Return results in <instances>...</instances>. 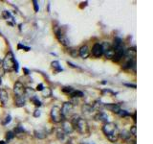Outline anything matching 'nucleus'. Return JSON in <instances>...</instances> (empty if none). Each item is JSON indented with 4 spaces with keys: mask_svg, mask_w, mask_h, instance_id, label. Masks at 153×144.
Returning <instances> with one entry per match:
<instances>
[{
    "mask_svg": "<svg viewBox=\"0 0 153 144\" xmlns=\"http://www.w3.org/2000/svg\"><path fill=\"white\" fill-rule=\"evenodd\" d=\"M62 92H64L65 94H67V95H71V93L74 91V88H72V86H63V88H61Z\"/></svg>",
    "mask_w": 153,
    "mask_h": 144,
    "instance_id": "24",
    "label": "nucleus"
},
{
    "mask_svg": "<svg viewBox=\"0 0 153 144\" xmlns=\"http://www.w3.org/2000/svg\"><path fill=\"white\" fill-rule=\"evenodd\" d=\"M1 83H2V79H1V77H0V85H1Z\"/></svg>",
    "mask_w": 153,
    "mask_h": 144,
    "instance_id": "41",
    "label": "nucleus"
},
{
    "mask_svg": "<svg viewBox=\"0 0 153 144\" xmlns=\"http://www.w3.org/2000/svg\"><path fill=\"white\" fill-rule=\"evenodd\" d=\"M24 95L28 96V97H31V98L34 97V96H35V90H32V88H26Z\"/></svg>",
    "mask_w": 153,
    "mask_h": 144,
    "instance_id": "25",
    "label": "nucleus"
},
{
    "mask_svg": "<svg viewBox=\"0 0 153 144\" xmlns=\"http://www.w3.org/2000/svg\"><path fill=\"white\" fill-rule=\"evenodd\" d=\"M35 135L36 137L39 138V139H43V138H45L47 135L45 131H35Z\"/></svg>",
    "mask_w": 153,
    "mask_h": 144,
    "instance_id": "22",
    "label": "nucleus"
},
{
    "mask_svg": "<svg viewBox=\"0 0 153 144\" xmlns=\"http://www.w3.org/2000/svg\"><path fill=\"white\" fill-rule=\"evenodd\" d=\"M94 109H92V107H91V105H83L82 106V111H83V113H87V114H89V113H91L92 111H93Z\"/></svg>",
    "mask_w": 153,
    "mask_h": 144,
    "instance_id": "23",
    "label": "nucleus"
},
{
    "mask_svg": "<svg viewBox=\"0 0 153 144\" xmlns=\"http://www.w3.org/2000/svg\"><path fill=\"white\" fill-rule=\"evenodd\" d=\"M33 3H34V8H35V11H36V12H38L39 7H38V2H36V1H33Z\"/></svg>",
    "mask_w": 153,
    "mask_h": 144,
    "instance_id": "34",
    "label": "nucleus"
},
{
    "mask_svg": "<svg viewBox=\"0 0 153 144\" xmlns=\"http://www.w3.org/2000/svg\"><path fill=\"white\" fill-rule=\"evenodd\" d=\"M25 86H23L22 83L16 82L14 86V91L15 96H24L25 94Z\"/></svg>",
    "mask_w": 153,
    "mask_h": 144,
    "instance_id": "8",
    "label": "nucleus"
},
{
    "mask_svg": "<svg viewBox=\"0 0 153 144\" xmlns=\"http://www.w3.org/2000/svg\"><path fill=\"white\" fill-rule=\"evenodd\" d=\"M94 119L97 120V121H102V122H105L107 123V119H108V116L104 112L102 111H99L98 113L94 116Z\"/></svg>",
    "mask_w": 153,
    "mask_h": 144,
    "instance_id": "14",
    "label": "nucleus"
},
{
    "mask_svg": "<svg viewBox=\"0 0 153 144\" xmlns=\"http://www.w3.org/2000/svg\"><path fill=\"white\" fill-rule=\"evenodd\" d=\"M81 144H86V143H81Z\"/></svg>",
    "mask_w": 153,
    "mask_h": 144,
    "instance_id": "43",
    "label": "nucleus"
},
{
    "mask_svg": "<svg viewBox=\"0 0 153 144\" xmlns=\"http://www.w3.org/2000/svg\"><path fill=\"white\" fill-rule=\"evenodd\" d=\"M63 132H64L66 135L68 133H72L73 131H74V128L72 126V124H71L70 121H67V120H64V121L62 122V129H61Z\"/></svg>",
    "mask_w": 153,
    "mask_h": 144,
    "instance_id": "10",
    "label": "nucleus"
},
{
    "mask_svg": "<svg viewBox=\"0 0 153 144\" xmlns=\"http://www.w3.org/2000/svg\"><path fill=\"white\" fill-rule=\"evenodd\" d=\"M57 137L60 141H63L65 139V137H66V133L63 132L61 129H59L57 131Z\"/></svg>",
    "mask_w": 153,
    "mask_h": 144,
    "instance_id": "20",
    "label": "nucleus"
},
{
    "mask_svg": "<svg viewBox=\"0 0 153 144\" xmlns=\"http://www.w3.org/2000/svg\"><path fill=\"white\" fill-rule=\"evenodd\" d=\"M73 109H74V105L71 103V102H65V103L63 104L62 108L60 109L62 116L64 117V118L68 117V115H70L71 113H72Z\"/></svg>",
    "mask_w": 153,
    "mask_h": 144,
    "instance_id": "6",
    "label": "nucleus"
},
{
    "mask_svg": "<svg viewBox=\"0 0 153 144\" xmlns=\"http://www.w3.org/2000/svg\"><path fill=\"white\" fill-rule=\"evenodd\" d=\"M14 133H15V137H17L21 138L25 135V130L23 129V127L17 126V127H15V129L14 131Z\"/></svg>",
    "mask_w": 153,
    "mask_h": 144,
    "instance_id": "16",
    "label": "nucleus"
},
{
    "mask_svg": "<svg viewBox=\"0 0 153 144\" xmlns=\"http://www.w3.org/2000/svg\"><path fill=\"white\" fill-rule=\"evenodd\" d=\"M51 118L55 123L63 122L65 120L64 117L62 116L61 111H60V108L59 106H55L52 108V109H51Z\"/></svg>",
    "mask_w": 153,
    "mask_h": 144,
    "instance_id": "4",
    "label": "nucleus"
},
{
    "mask_svg": "<svg viewBox=\"0 0 153 144\" xmlns=\"http://www.w3.org/2000/svg\"><path fill=\"white\" fill-rule=\"evenodd\" d=\"M125 86H131V88H136V85H131V84H125Z\"/></svg>",
    "mask_w": 153,
    "mask_h": 144,
    "instance_id": "37",
    "label": "nucleus"
},
{
    "mask_svg": "<svg viewBox=\"0 0 153 144\" xmlns=\"http://www.w3.org/2000/svg\"><path fill=\"white\" fill-rule=\"evenodd\" d=\"M104 108H106L108 111L114 112V113H118L121 111V107L118 104L115 103H110V104H104Z\"/></svg>",
    "mask_w": 153,
    "mask_h": 144,
    "instance_id": "12",
    "label": "nucleus"
},
{
    "mask_svg": "<svg viewBox=\"0 0 153 144\" xmlns=\"http://www.w3.org/2000/svg\"><path fill=\"white\" fill-rule=\"evenodd\" d=\"M7 142H6V141H3V140H2V141H0V144H6Z\"/></svg>",
    "mask_w": 153,
    "mask_h": 144,
    "instance_id": "40",
    "label": "nucleus"
},
{
    "mask_svg": "<svg viewBox=\"0 0 153 144\" xmlns=\"http://www.w3.org/2000/svg\"><path fill=\"white\" fill-rule=\"evenodd\" d=\"M2 17H3L5 19H13V17L12 15L10 14V12L8 11H3V13H2Z\"/></svg>",
    "mask_w": 153,
    "mask_h": 144,
    "instance_id": "29",
    "label": "nucleus"
},
{
    "mask_svg": "<svg viewBox=\"0 0 153 144\" xmlns=\"http://www.w3.org/2000/svg\"><path fill=\"white\" fill-rule=\"evenodd\" d=\"M14 137H15V133H14L13 131H9V132L6 133V140H7V142H9L10 140H12Z\"/></svg>",
    "mask_w": 153,
    "mask_h": 144,
    "instance_id": "27",
    "label": "nucleus"
},
{
    "mask_svg": "<svg viewBox=\"0 0 153 144\" xmlns=\"http://www.w3.org/2000/svg\"><path fill=\"white\" fill-rule=\"evenodd\" d=\"M56 36H57V38L59 40V41L60 43L62 44V45H64V46H69V44H70V41L67 38V36L63 34V32L61 31V29H57L56 31Z\"/></svg>",
    "mask_w": 153,
    "mask_h": 144,
    "instance_id": "7",
    "label": "nucleus"
},
{
    "mask_svg": "<svg viewBox=\"0 0 153 144\" xmlns=\"http://www.w3.org/2000/svg\"><path fill=\"white\" fill-rule=\"evenodd\" d=\"M41 92H42V95H43L44 97H50V96L52 95V90H50V88H44V90H42Z\"/></svg>",
    "mask_w": 153,
    "mask_h": 144,
    "instance_id": "26",
    "label": "nucleus"
},
{
    "mask_svg": "<svg viewBox=\"0 0 153 144\" xmlns=\"http://www.w3.org/2000/svg\"><path fill=\"white\" fill-rule=\"evenodd\" d=\"M91 107H92V109H93L94 111H102V109L104 108V104L102 103L100 100H97L91 105Z\"/></svg>",
    "mask_w": 153,
    "mask_h": 144,
    "instance_id": "18",
    "label": "nucleus"
},
{
    "mask_svg": "<svg viewBox=\"0 0 153 144\" xmlns=\"http://www.w3.org/2000/svg\"><path fill=\"white\" fill-rule=\"evenodd\" d=\"M82 96H83V92H82V91L74 90L73 92L71 93L70 97H72V98H80V97H82Z\"/></svg>",
    "mask_w": 153,
    "mask_h": 144,
    "instance_id": "21",
    "label": "nucleus"
},
{
    "mask_svg": "<svg viewBox=\"0 0 153 144\" xmlns=\"http://www.w3.org/2000/svg\"><path fill=\"white\" fill-rule=\"evenodd\" d=\"M44 90V86L42 84H39V85H38V86H36V90H38V91H42Z\"/></svg>",
    "mask_w": 153,
    "mask_h": 144,
    "instance_id": "35",
    "label": "nucleus"
},
{
    "mask_svg": "<svg viewBox=\"0 0 153 144\" xmlns=\"http://www.w3.org/2000/svg\"><path fill=\"white\" fill-rule=\"evenodd\" d=\"M102 49H104V55L106 57V59L112 60L113 57H114L115 52L111 44L108 42H104L102 44Z\"/></svg>",
    "mask_w": 153,
    "mask_h": 144,
    "instance_id": "5",
    "label": "nucleus"
},
{
    "mask_svg": "<svg viewBox=\"0 0 153 144\" xmlns=\"http://www.w3.org/2000/svg\"><path fill=\"white\" fill-rule=\"evenodd\" d=\"M70 122L72 124L74 130H76L77 132L81 133V135H84V133L88 132L89 127L88 124H87V121L84 118L80 117L78 115H74Z\"/></svg>",
    "mask_w": 153,
    "mask_h": 144,
    "instance_id": "2",
    "label": "nucleus"
},
{
    "mask_svg": "<svg viewBox=\"0 0 153 144\" xmlns=\"http://www.w3.org/2000/svg\"><path fill=\"white\" fill-rule=\"evenodd\" d=\"M70 55L73 57H77L78 55V52L76 50V49H71L70 50Z\"/></svg>",
    "mask_w": 153,
    "mask_h": 144,
    "instance_id": "33",
    "label": "nucleus"
},
{
    "mask_svg": "<svg viewBox=\"0 0 153 144\" xmlns=\"http://www.w3.org/2000/svg\"><path fill=\"white\" fill-rule=\"evenodd\" d=\"M115 144H117V143H115Z\"/></svg>",
    "mask_w": 153,
    "mask_h": 144,
    "instance_id": "44",
    "label": "nucleus"
},
{
    "mask_svg": "<svg viewBox=\"0 0 153 144\" xmlns=\"http://www.w3.org/2000/svg\"><path fill=\"white\" fill-rule=\"evenodd\" d=\"M129 133H130V135H132L133 137H136V135H137V127L135 126V125L130 128V131H129Z\"/></svg>",
    "mask_w": 153,
    "mask_h": 144,
    "instance_id": "31",
    "label": "nucleus"
},
{
    "mask_svg": "<svg viewBox=\"0 0 153 144\" xmlns=\"http://www.w3.org/2000/svg\"><path fill=\"white\" fill-rule=\"evenodd\" d=\"M92 55L96 58H100L104 55V49H102V44L95 43L92 47Z\"/></svg>",
    "mask_w": 153,
    "mask_h": 144,
    "instance_id": "9",
    "label": "nucleus"
},
{
    "mask_svg": "<svg viewBox=\"0 0 153 144\" xmlns=\"http://www.w3.org/2000/svg\"><path fill=\"white\" fill-rule=\"evenodd\" d=\"M39 115H40V111H39V109H36L35 112H34V116H35V117H38Z\"/></svg>",
    "mask_w": 153,
    "mask_h": 144,
    "instance_id": "36",
    "label": "nucleus"
},
{
    "mask_svg": "<svg viewBox=\"0 0 153 144\" xmlns=\"http://www.w3.org/2000/svg\"><path fill=\"white\" fill-rule=\"evenodd\" d=\"M8 100H9V93L4 88H1L0 90V102L2 103V105H6L8 103Z\"/></svg>",
    "mask_w": 153,
    "mask_h": 144,
    "instance_id": "13",
    "label": "nucleus"
},
{
    "mask_svg": "<svg viewBox=\"0 0 153 144\" xmlns=\"http://www.w3.org/2000/svg\"><path fill=\"white\" fill-rule=\"evenodd\" d=\"M133 118H134V122H136V113H134V115H133Z\"/></svg>",
    "mask_w": 153,
    "mask_h": 144,
    "instance_id": "39",
    "label": "nucleus"
},
{
    "mask_svg": "<svg viewBox=\"0 0 153 144\" xmlns=\"http://www.w3.org/2000/svg\"><path fill=\"white\" fill-rule=\"evenodd\" d=\"M119 137H120L123 141H130L131 140V135L128 131L123 130L122 132H119Z\"/></svg>",
    "mask_w": 153,
    "mask_h": 144,
    "instance_id": "15",
    "label": "nucleus"
},
{
    "mask_svg": "<svg viewBox=\"0 0 153 144\" xmlns=\"http://www.w3.org/2000/svg\"><path fill=\"white\" fill-rule=\"evenodd\" d=\"M31 101L33 102V103L35 104L36 107H40L41 106V102L38 100V98L36 97V96H34V97H32L31 98Z\"/></svg>",
    "mask_w": 153,
    "mask_h": 144,
    "instance_id": "28",
    "label": "nucleus"
},
{
    "mask_svg": "<svg viewBox=\"0 0 153 144\" xmlns=\"http://www.w3.org/2000/svg\"><path fill=\"white\" fill-rule=\"evenodd\" d=\"M26 101L24 96H15V105L16 107H23Z\"/></svg>",
    "mask_w": 153,
    "mask_h": 144,
    "instance_id": "17",
    "label": "nucleus"
},
{
    "mask_svg": "<svg viewBox=\"0 0 153 144\" xmlns=\"http://www.w3.org/2000/svg\"><path fill=\"white\" fill-rule=\"evenodd\" d=\"M11 121H12V116H11V115H7V116L2 120V125H4L5 126V125L9 124Z\"/></svg>",
    "mask_w": 153,
    "mask_h": 144,
    "instance_id": "30",
    "label": "nucleus"
},
{
    "mask_svg": "<svg viewBox=\"0 0 153 144\" xmlns=\"http://www.w3.org/2000/svg\"><path fill=\"white\" fill-rule=\"evenodd\" d=\"M102 132L111 142H117L119 138V129L118 126L113 122H107L102 126Z\"/></svg>",
    "mask_w": 153,
    "mask_h": 144,
    "instance_id": "1",
    "label": "nucleus"
},
{
    "mask_svg": "<svg viewBox=\"0 0 153 144\" xmlns=\"http://www.w3.org/2000/svg\"><path fill=\"white\" fill-rule=\"evenodd\" d=\"M2 66H3V69L7 72H12L15 70L17 71L18 70L17 62L15 60V57L12 52H9L4 58L3 62H2Z\"/></svg>",
    "mask_w": 153,
    "mask_h": 144,
    "instance_id": "3",
    "label": "nucleus"
},
{
    "mask_svg": "<svg viewBox=\"0 0 153 144\" xmlns=\"http://www.w3.org/2000/svg\"><path fill=\"white\" fill-rule=\"evenodd\" d=\"M119 114L121 115V116H123V117H125V116H130V113H128L126 111H123V109H121L120 112H119Z\"/></svg>",
    "mask_w": 153,
    "mask_h": 144,
    "instance_id": "32",
    "label": "nucleus"
},
{
    "mask_svg": "<svg viewBox=\"0 0 153 144\" xmlns=\"http://www.w3.org/2000/svg\"><path fill=\"white\" fill-rule=\"evenodd\" d=\"M78 55L82 58V59H87L89 56H90V49L87 45H83L81 46L78 50Z\"/></svg>",
    "mask_w": 153,
    "mask_h": 144,
    "instance_id": "11",
    "label": "nucleus"
},
{
    "mask_svg": "<svg viewBox=\"0 0 153 144\" xmlns=\"http://www.w3.org/2000/svg\"><path fill=\"white\" fill-rule=\"evenodd\" d=\"M1 62H1V60H0V64H1Z\"/></svg>",
    "mask_w": 153,
    "mask_h": 144,
    "instance_id": "42",
    "label": "nucleus"
},
{
    "mask_svg": "<svg viewBox=\"0 0 153 144\" xmlns=\"http://www.w3.org/2000/svg\"><path fill=\"white\" fill-rule=\"evenodd\" d=\"M51 65H52V67L54 68V70L56 72H60V71H62V67L60 66L59 65V62H57V61H54V62H52V64H51Z\"/></svg>",
    "mask_w": 153,
    "mask_h": 144,
    "instance_id": "19",
    "label": "nucleus"
},
{
    "mask_svg": "<svg viewBox=\"0 0 153 144\" xmlns=\"http://www.w3.org/2000/svg\"><path fill=\"white\" fill-rule=\"evenodd\" d=\"M24 71L26 72V73H25V74H26V75H27V74H29V70H28V69H26V68H24Z\"/></svg>",
    "mask_w": 153,
    "mask_h": 144,
    "instance_id": "38",
    "label": "nucleus"
}]
</instances>
